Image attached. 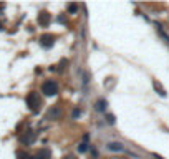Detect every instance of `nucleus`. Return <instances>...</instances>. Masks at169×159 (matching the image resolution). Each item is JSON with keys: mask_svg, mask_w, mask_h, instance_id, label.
I'll return each instance as SVG.
<instances>
[{"mask_svg": "<svg viewBox=\"0 0 169 159\" xmlns=\"http://www.w3.org/2000/svg\"><path fill=\"white\" fill-rule=\"evenodd\" d=\"M27 106L30 108V111L33 113H38L42 108V99L40 96H38V93H35V91H32V93L27 95Z\"/></svg>", "mask_w": 169, "mask_h": 159, "instance_id": "nucleus-1", "label": "nucleus"}, {"mask_svg": "<svg viewBox=\"0 0 169 159\" xmlns=\"http://www.w3.org/2000/svg\"><path fill=\"white\" fill-rule=\"evenodd\" d=\"M42 93H45L47 96H55L56 93H58V85H56L53 80H48L42 85Z\"/></svg>", "mask_w": 169, "mask_h": 159, "instance_id": "nucleus-2", "label": "nucleus"}, {"mask_svg": "<svg viewBox=\"0 0 169 159\" xmlns=\"http://www.w3.org/2000/svg\"><path fill=\"white\" fill-rule=\"evenodd\" d=\"M53 43H55V37L53 35H42L40 37V45L43 48H50Z\"/></svg>", "mask_w": 169, "mask_h": 159, "instance_id": "nucleus-3", "label": "nucleus"}, {"mask_svg": "<svg viewBox=\"0 0 169 159\" xmlns=\"http://www.w3.org/2000/svg\"><path fill=\"white\" fill-rule=\"evenodd\" d=\"M50 20H51V17H50V13H48V12H40V13H38V25L48 27Z\"/></svg>", "mask_w": 169, "mask_h": 159, "instance_id": "nucleus-4", "label": "nucleus"}, {"mask_svg": "<svg viewBox=\"0 0 169 159\" xmlns=\"http://www.w3.org/2000/svg\"><path fill=\"white\" fill-rule=\"evenodd\" d=\"M20 141L25 143V144H32L33 141H35V133H33V131H27L25 134H22V136H20Z\"/></svg>", "mask_w": 169, "mask_h": 159, "instance_id": "nucleus-5", "label": "nucleus"}, {"mask_svg": "<svg viewBox=\"0 0 169 159\" xmlns=\"http://www.w3.org/2000/svg\"><path fill=\"white\" fill-rule=\"evenodd\" d=\"M60 114H61V109L58 108V106H53L50 111H48L47 118H48V119H58V118H60Z\"/></svg>", "mask_w": 169, "mask_h": 159, "instance_id": "nucleus-6", "label": "nucleus"}, {"mask_svg": "<svg viewBox=\"0 0 169 159\" xmlns=\"http://www.w3.org/2000/svg\"><path fill=\"white\" fill-rule=\"evenodd\" d=\"M35 159H51V152H50V149H40V151L37 152Z\"/></svg>", "mask_w": 169, "mask_h": 159, "instance_id": "nucleus-7", "label": "nucleus"}, {"mask_svg": "<svg viewBox=\"0 0 169 159\" xmlns=\"http://www.w3.org/2000/svg\"><path fill=\"white\" fill-rule=\"evenodd\" d=\"M108 149H111V151H123V144L121 143H109Z\"/></svg>", "mask_w": 169, "mask_h": 159, "instance_id": "nucleus-8", "label": "nucleus"}, {"mask_svg": "<svg viewBox=\"0 0 169 159\" xmlns=\"http://www.w3.org/2000/svg\"><path fill=\"white\" fill-rule=\"evenodd\" d=\"M154 90L159 91V95H161V96H166V91H164V90L161 88V85H159L158 81H154Z\"/></svg>", "mask_w": 169, "mask_h": 159, "instance_id": "nucleus-9", "label": "nucleus"}, {"mask_svg": "<svg viewBox=\"0 0 169 159\" xmlns=\"http://www.w3.org/2000/svg\"><path fill=\"white\" fill-rule=\"evenodd\" d=\"M17 159H32L30 154H27V152H17Z\"/></svg>", "mask_w": 169, "mask_h": 159, "instance_id": "nucleus-10", "label": "nucleus"}, {"mask_svg": "<svg viewBox=\"0 0 169 159\" xmlns=\"http://www.w3.org/2000/svg\"><path fill=\"white\" fill-rule=\"evenodd\" d=\"M105 108H106V101H98V103H96V109H98V111H103Z\"/></svg>", "mask_w": 169, "mask_h": 159, "instance_id": "nucleus-11", "label": "nucleus"}, {"mask_svg": "<svg viewBox=\"0 0 169 159\" xmlns=\"http://www.w3.org/2000/svg\"><path fill=\"white\" fill-rule=\"evenodd\" d=\"M76 10H78V5H75V3H70L68 5V12L70 13H75Z\"/></svg>", "mask_w": 169, "mask_h": 159, "instance_id": "nucleus-12", "label": "nucleus"}, {"mask_svg": "<svg viewBox=\"0 0 169 159\" xmlns=\"http://www.w3.org/2000/svg\"><path fill=\"white\" fill-rule=\"evenodd\" d=\"M78 151H80V152H85V151H86V144H85V143H83V144H80Z\"/></svg>", "mask_w": 169, "mask_h": 159, "instance_id": "nucleus-13", "label": "nucleus"}, {"mask_svg": "<svg viewBox=\"0 0 169 159\" xmlns=\"http://www.w3.org/2000/svg\"><path fill=\"white\" fill-rule=\"evenodd\" d=\"M73 116H80V109H75V111H73Z\"/></svg>", "mask_w": 169, "mask_h": 159, "instance_id": "nucleus-14", "label": "nucleus"}]
</instances>
